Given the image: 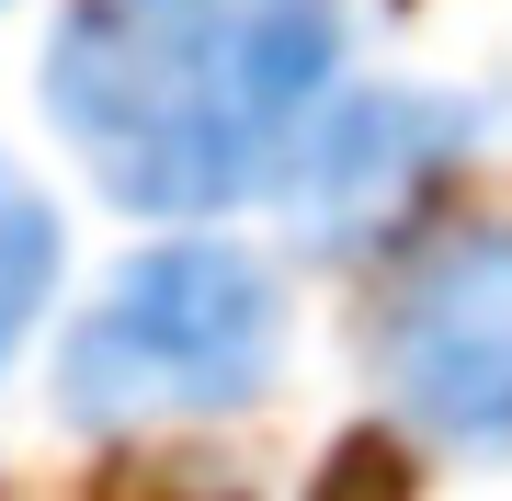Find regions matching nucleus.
<instances>
[{
    "instance_id": "obj_1",
    "label": "nucleus",
    "mask_w": 512,
    "mask_h": 501,
    "mask_svg": "<svg viewBox=\"0 0 512 501\" xmlns=\"http://www.w3.org/2000/svg\"><path fill=\"white\" fill-rule=\"evenodd\" d=\"M342 0H69L46 114L137 217H217L308 160L342 103Z\"/></svg>"
},
{
    "instance_id": "obj_4",
    "label": "nucleus",
    "mask_w": 512,
    "mask_h": 501,
    "mask_svg": "<svg viewBox=\"0 0 512 501\" xmlns=\"http://www.w3.org/2000/svg\"><path fill=\"white\" fill-rule=\"evenodd\" d=\"M57 205L35 194V171H23L12 149H0V365H12V342L46 319V297H57Z\"/></svg>"
},
{
    "instance_id": "obj_3",
    "label": "nucleus",
    "mask_w": 512,
    "mask_h": 501,
    "mask_svg": "<svg viewBox=\"0 0 512 501\" xmlns=\"http://www.w3.org/2000/svg\"><path fill=\"white\" fill-rule=\"evenodd\" d=\"M376 376L421 445L512 456V217H456L387 274Z\"/></svg>"
},
{
    "instance_id": "obj_2",
    "label": "nucleus",
    "mask_w": 512,
    "mask_h": 501,
    "mask_svg": "<svg viewBox=\"0 0 512 501\" xmlns=\"http://www.w3.org/2000/svg\"><path fill=\"white\" fill-rule=\"evenodd\" d=\"M285 365V285L239 240H148L80 297L57 342V410L80 433L228 422Z\"/></svg>"
}]
</instances>
